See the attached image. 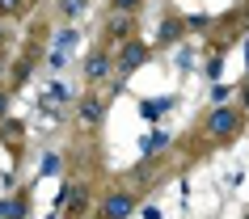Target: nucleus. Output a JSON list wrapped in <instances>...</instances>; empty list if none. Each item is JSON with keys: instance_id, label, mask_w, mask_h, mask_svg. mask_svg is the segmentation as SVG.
Here are the masks:
<instances>
[{"instance_id": "nucleus-1", "label": "nucleus", "mask_w": 249, "mask_h": 219, "mask_svg": "<svg viewBox=\"0 0 249 219\" xmlns=\"http://www.w3.org/2000/svg\"><path fill=\"white\" fill-rule=\"evenodd\" d=\"M236 127H241V110H211V118H207L211 135H232Z\"/></svg>"}, {"instance_id": "nucleus-2", "label": "nucleus", "mask_w": 249, "mask_h": 219, "mask_svg": "<svg viewBox=\"0 0 249 219\" xmlns=\"http://www.w3.org/2000/svg\"><path fill=\"white\" fill-rule=\"evenodd\" d=\"M144 59H148V47H144V42H123V55H118V72H123V76H131V72L144 64Z\"/></svg>"}, {"instance_id": "nucleus-3", "label": "nucleus", "mask_w": 249, "mask_h": 219, "mask_svg": "<svg viewBox=\"0 0 249 219\" xmlns=\"http://www.w3.org/2000/svg\"><path fill=\"white\" fill-rule=\"evenodd\" d=\"M131 211H135V198H131V194H110L106 206H102V219H127Z\"/></svg>"}, {"instance_id": "nucleus-4", "label": "nucleus", "mask_w": 249, "mask_h": 219, "mask_svg": "<svg viewBox=\"0 0 249 219\" xmlns=\"http://www.w3.org/2000/svg\"><path fill=\"white\" fill-rule=\"evenodd\" d=\"M169 105H173V97H144V101H140V114H144L148 122H157L160 114H169Z\"/></svg>"}, {"instance_id": "nucleus-5", "label": "nucleus", "mask_w": 249, "mask_h": 219, "mask_svg": "<svg viewBox=\"0 0 249 219\" xmlns=\"http://www.w3.org/2000/svg\"><path fill=\"white\" fill-rule=\"evenodd\" d=\"M106 72H110V59H106V51H93L89 59H85V76H89V80H106Z\"/></svg>"}, {"instance_id": "nucleus-6", "label": "nucleus", "mask_w": 249, "mask_h": 219, "mask_svg": "<svg viewBox=\"0 0 249 219\" xmlns=\"http://www.w3.org/2000/svg\"><path fill=\"white\" fill-rule=\"evenodd\" d=\"M102 114H106V105L97 101V97L80 101V122H85V127H97V122H102Z\"/></svg>"}, {"instance_id": "nucleus-7", "label": "nucleus", "mask_w": 249, "mask_h": 219, "mask_svg": "<svg viewBox=\"0 0 249 219\" xmlns=\"http://www.w3.org/2000/svg\"><path fill=\"white\" fill-rule=\"evenodd\" d=\"M26 215V198H13V202H0V219H21Z\"/></svg>"}, {"instance_id": "nucleus-8", "label": "nucleus", "mask_w": 249, "mask_h": 219, "mask_svg": "<svg viewBox=\"0 0 249 219\" xmlns=\"http://www.w3.org/2000/svg\"><path fill=\"white\" fill-rule=\"evenodd\" d=\"M165 143H169V135H165V131H157V135H148V139L140 143V152H144V156H152V152H160Z\"/></svg>"}, {"instance_id": "nucleus-9", "label": "nucleus", "mask_w": 249, "mask_h": 219, "mask_svg": "<svg viewBox=\"0 0 249 219\" xmlns=\"http://www.w3.org/2000/svg\"><path fill=\"white\" fill-rule=\"evenodd\" d=\"M178 34H182V26H178V21H165V26H160V34H157V38H160V47H169V42L178 38Z\"/></svg>"}, {"instance_id": "nucleus-10", "label": "nucleus", "mask_w": 249, "mask_h": 219, "mask_svg": "<svg viewBox=\"0 0 249 219\" xmlns=\"http://www.w3.org/2000/svg\"><path fill=\"white\" fill-rule=\"evenodd\" d=\"M85 4H89V0H64V17H80Z\"/></svg>"}, {"instance_id": "nucleus-11", "label": "nucleus", "mask_w": 249, "mask_h": 219, "mask_svg": "<svg viewBox=\"0 0 249 219\" xmlns=\"http://www.w3.org/2000/svg\"><path fill=\"white\" fill-rule=\"evenodd\" d=\"M26 0H0V13H21Z\"/></svg>"}, {"instance_id": "nucleus-12", "label": "nucleus", "mask_w": 249, "mask_h": 219, "mask_svg": "<svg viewBox=\"0 0 249 219\" xmlns=\"http://www.w3.org/2000/svg\"><path fill=\"white\" fill-rule=\"evenodd\" d=\"M114 9H118V13H135V9H140V0H114Z\"/></svg>"}, {"instance_id": "nucleus-13", "label": "nucleus", "mask_w": 249, "mask_h": 219, "mask_svg": "<svg viewBox=\"0 0 249 219\" xmlns=\"http://www.w3.org/2000/svg\"><path fill=\"white\" fill-rule=\"evenodd\" d=\"M0 114H4V93H0Z\"/></svg>"}, {"instance_id": "nucleus-14", "label": "nucleus", "mask_w": 249, "mask_h": 219, "mask_svg": "<svg viewBox=\"0 0 249 219\" xmlns=\"http://www.w3.org/2000/svg\"><path fill=\"white\" fill-rule=\"evenodd\" d=\"M245 105H249V89H245Z\"/></svg>"}, {"instance_id": "nucleus-15", "label": "nucleus", "mask_w": 249, "mask_h": 219, "mask_svg": "<svg viewBox=\"0 0 249 219\" xmlns=\"http://www.w3.org/2000/svg\"><path fill=\"white\" fill-rule=\"evenodd\" d=\"M245 219H249V215H245Z\"/></svg>"}]
</instances>
